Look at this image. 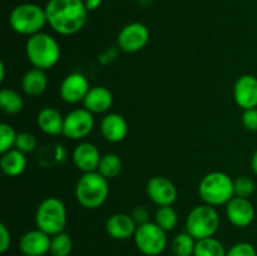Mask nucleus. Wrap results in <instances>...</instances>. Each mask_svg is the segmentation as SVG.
Here are the masks:
<instances>
[{"instance_id":"nucleus-1","label":"nucleus","mask_w":257,"mask_h":256,"mask_svg":"<svg viewBox=\"0 0 257 256\" xmlns=\"http://www.w3.org/2000/svg\"><path fill=\"white\" fill-rule=\"evenodd\" d=\"M47 22L60 35H73L83 29L88 10L84 0H48Z\"/></svg>"},{"instance_id":"nucleus-2","label":"nucleus","mask_w":257,"mask_h":256,"mask_svg":"<svg viewBox=\"0 0 257 256\" xmlns=\"http://www.w3.org/2000/svg\"><path fill=\"white\" fill-rule=\"evenodd\" d=\"M25 54L34 68L42 70L52 69L60 59V45L55 38L48 33H38L28 38Z\"/></svg>"},{"instance_id":"nucleus-3","label":"nucleus","mask_w":257,"mask_h":256,"mask_svg":"<svg viewBox=\"0 0 257 256\" xmlns=\"http://www.w3.org/2000/svg\"><path fill=\"white\" fill-rule=\"evenodd\" d=\"M74 195L80 206L88 210H94L107 201L109 183L98 171L83 173L75 185Z\"/></svg>"},{"instance_id":"nucleus-4","label":"nucleus","mask_w":257,"mask_h":256,"mask_svg":"<svg viewBox=\"0 0 257 256\" xmlns=\"http://www.w3.org/2000/svg\"><path fill=\"white\" fill-rule=\"evenodd\" d=\"M198 195L207 205H227L231 198L235 197L233 180L225 172L213 171L203 176L198 185Z\"/></svg>"},{"instance_id":"nucleus-5","label":"nucleus","mask_w":257,"mask_h":256,"mask_svg":"<svg viewBox=\"0 0 257 256\" xmlns=\"http://www.w3.org/2000/svg\"><path fill=\"white\" fill-rule=\"evenodd\" d=\"M48 24L45 9L34 3H23L17 5L9 15V25L20 35H32L42 32Z\"/></svg>"},{"instance_id":"nucleus-6","label":"nucleus","mask_w":257,"mask_h":256,"mask_svg":"<svg viewBox=\"0 0 257 256\" xmlns=\"http://www.w3.org/2000/svg\"><path fill=\"white\" fill-rule=\"evenodd\" d=\"M35 225L49 236L63 232L67 226V207L64 202L58 197L44 198L35 212Z\"/></svg>"},{"instance_id":"nucleus-7","label":"nucleus","mask_w":257,"mask_h":256,"mask_svg":"<svg viewBox=\"0 0 257 256\" xmlns=\"http://www.w3.org/2000/svg\"><path fill=\"white\" fill-rule=\"evenodd\" d=\"M220 227V216L213 206L200 205L190 211L186 218V232L195 240L213 237Z\"/></svg>"},{"instance_id":"nucleus-8","label":"nucleus","mask_w":257,"mask_h":256,"mask_svg":"<svg viewBox=\"0 0 257 256\" xmlns=\"http://www.w3.org/2000/svg\"><path fill=\"white\" fill-rule=\"evenodd\" d=\"M133 238L138 250L146 256L161 255L167 246V232L151 221L138 225Z\"/></svg>"},{"instance_id":"nucleus-9","label":"nucleus","mask_w":257,"mask_h":256,"mask_svg":"<svg viewBox=\"0 0 257 256\" xmlns=\"http://www.w3.org/2000/svg\"><path fill=\"white\" fill-rule=\"evenodd\" d=\"M94 127L93 113L85 108H77L64 117L63 136L69 140L79 141L90 135Z\"/></svg>"},{"instance_id":"nucleus-10","label":"nucleus","mask_w":257,"mask_h":256,"mask_svg":"<svg viewBox=\"0 0 257 256\" xmlns=\"http://www.w3.org/2000/svg\"><path fill=\"white\" fill-rule=\"evenodd\" d=\"M150 42V30L142 23H130L122 28L117 37L118 47L125 53H137Z\"/></svg>"},{"instance_id":"nucleus-11","label":"nucleus","mask_w":257,"mask_h":256,"mask_svg":"<svg viewBox=\"0 0 257 256\" xmlns=\"http://www.w3.org/2000/svg\"><path fill=\"white\" fill-rule=\"evenodd\" d=\"M146 192L153 203L161 206H172L177 200V188L170 178L165 176H155L146 186Z\"/></svg>"},{"instance_id":"nucleus-12","label":"nucleus","mask_w":257,"mask_h":256,"mask_svg":"<svg viewBox=\"0 0 257 256\" xmlns=\"http://www.w3.org/2000/svg\"><path fill=\"white\" fill-rule=\"evenodd\" d=\"M89 82L82 73H70L63 79L60 84L59 93L62 99L69 104H77L84 100L85 95L89 92Z\"/></svg>"},{"instance_id":"nucleus-13","label":"nucleus","mask_w":257,"mask_h":256,"mask_svg":"<svg viewBox=\"0 0 257 256\" xmlns=\"http://www.w3.org/2000/svg\"><path fill=\"white\" fill-rule=\"evenodd\" d=\"M255 206L248 198L235 196L226 205V217L236 227H247L255 218Z\"/></svg>"},{"instance_id":"nucleus-14","label":"nucleus","mask_w":257,"mask_h":256,"mask_svg":"<svg viewBox=\"0 0 257 256\" xmlns=\"http://www.w3.org/2000/svg\"><path fill=\"white\" fill-rule=\"evenodd\" d=\"M233 99L241 109L257 108V78L252 74H243L233 85Z\"/></svg>"},{"instance_id":"nucleus-15","label":"nucleus","mask_w":257,"mask_h":256,"mask_svg":"<svg viewBox=\"0 0 257 256\" xmlns=\"http://www.w3.org/2000/svg\"><path fill=\"white\" fill-rule=\"evenodd\" d=\"M52 236L35 228L27 231L19 240V250L24 256H44L50 250Z\"/></svg>"},{"instance_id":"nucleus-16","label":"nucleus","mask_w":257,"mask_h":256,"mask_svg":"<svg viewBox=\"0 0 257 256\" xmlns=\"http://www.w3.org/2000/svg\"><path fill=\"white\" fill-rule=\"evenodd\" d=\"M73 163L83 173L94 172L98 170L102 158L97 146L90 142H82L73 151Z\"/></svg>"},{"instance_id":"nucleus-17","label":"nucleus","mask_w":257,"mask_h":256,"mask_svg":"<svg viewBox=\"0 0 257 256\" xmlns=\"http://www.w3.org/2000/svg\"><path fill=\"white\" fill-rule=\"evenodd\" d=\"M137 226L132 216L122 212L109 216L105 221V231L114 240H127L133 237Z\"/></svg>"},{"instance_id":"nucleus-18","label":"nucleus","mask_w":257,"mask_h":256,"mask_svg":"<svg viewBox=\"0 0 257 256\" xmlns=\"http://www.w3.org/2000/svg\"><path fill=\"white\" fill-rule=\"evenodd\" d=\"M100 133L108 142H122L128 135L127 120L119 113H108L100 122Z\"/></svg>"},{"instance_id":"nucleus-19","label":"nucleus","mask_w":257,"mask_h":256,"mask_svg":"<svg viewBox=\"0 0 257 256\" xmlns=\"http://www.w3.org/2000/svg\"><path fill=\"white\" fill-rule=\"evenodd\" d=\"M113 93L103 85H95L90 87L89 92L85 95L83 100V105L85 109L94 113H105L110 109L113 105Z\"/></svg>"},{"instance_id":"nucleus-20","label":"nucleus","mask_w":257,"mask_h":256,"mask_svg":"<svg viewBox=\"0 0 257 256\" xmlns=\"http://www.w3.org/2000/svg\"><path fill=\"white\" fill-rule=\"evenodd\" d=\"M37 124L42 132L48 136L63 135L64 117L53 107H44L37 115Z\"/></svg>"},{"instance_id":"nucleus-21","label":"nucleus","mask_w":257,"mask_h":256,"mask_svg":"<svg viewBox=\"0 0 257 256\" xmlns=\"http://www.w3.org/2000/svg\"><path fill=\"white\" fill-rule=\"evenodd\" d=\"M0 168L3 173L8 177H18L22 175L27 168V157L25 153L20 152L17 148L2 153L0 158Z\"/></svg>"},{"instance_id":"nucleus-22","label":"nucleus","mask_w":257,"mask_h":256,"mask_svg":"<svg viewBox=\"0 0 257 256\" xmlns=\"http://www.w3.org/2000/svg\"><path fill=\"white\" fill-rule=\"evenodd\" d=\"M48 87V78L45 70L33 68L28 70L22 79L23 92L29 97H39Z\"/></svg>"},{"instance_id":"nucleus-23","label":"nucleus","mask_w":257,"mask_h":256,"mask_svg":"<svg viewBox=\"0 0 257 256\" xmlns=\"http://www.w3.org/2000/svg\"><path fill=\"white\" fill-rule=\"evenodd\" d=\"M24 107V99L17 90L3 88L0 90V108L7 114H18Z\"/></svg>"},{"instance_id":"nucleus-24","label":"nucleus","mask_w":257,"mask_h":256,"mask_svg":"<svg viewBox=\"0 0 257 256\" xmlns=\"http://www.w3.org/2000/svg\"><path fill=\"white\" fill-rule=\"evenodd\" d=\"M226 248L220 240L215 237L196 241L193 256H226Z\"/></svg>"},{"instance_id":"nucleus-25","label":"nucleus","mask_w":257,"mask_h":256,"mask_svg":"<svg viewBox=\"0 0 257 256\" xmlns=\"http://www.w3.org/2000/svg\"><path fill=\"white\" fill-rule=\"evenodd\" d=\"M122 167L123 163L119 156L115 155V153H107L100 158L97 171L107 180H112L119 175Z\"/></svg>"},{"instance_id":"nucleus-26","label":"nucleus","mask_w":257,"mask_h":256,"mask_svg":"<svg viewBox=\"0 0 257 256\" xmlns=\"http://www.w3.org/2000/svg\"><path fill=\"white\" fill-rule=\"evenodd\" d=\"M196 241L188 232H181L175 236L171 243V250L175 256H193Z\"/></svg>"},{"instance_id":"nucleus-27","label":"nucleus","mask_w":257,"mask_h":256,"mask_svg":"<svg viewBox=\"0 0 257 256\" xmlns=\"http://www.w3.org/2000/svg\"><path fill=\"white\" fill-rule=\"evenodd\" d=\"M155 222L166 232L172 231L178 222L177 212L172 206H161L155 215Z\"/></svg>"},{"instance_id":"nucleus-28","label":"nucleus","mask_w":257,"mask_h":256,"mask_svg":"<svg viewBox=\"0 0 257 256\" xmlns=\"http://www.w3.org/2000/svg\"><path fill=\"white\" fill-rule=\"evenodd\" d=\"M73 248V241L67 232H60L52 236L50 240V255L52 256H69Z\"/></svg>"},{"instance_id":"nucleus-29","label":"nucleus","mask_w":257,"mask_h":256,"mask_svg":"<svg viewBox=\"0 0 257 256\" xmlns=\"http://www.w3.org/2000/svg\"><path fill=\"white\" fill-rule=\"evenodd\" d=\"M233 190H235V196L237 197L250 198L255 193L256 185L252 178L247 176H240L233 180Z\"/></svg>"},{"instance_id":"nucleus-30","label":"nucleus","mask_w":257,"mask_h":256,"mask_svg":"<svg viewBox=\"0 0 257 256\" xmlns=\"http://www.w3.org/2000/svg\"><path fill=\"white\" fill-rule=\"evenodd\" d=\"M17 136L18 133L12 125L8 123H2L0 124V152L4 153L14 148Z\"/></svg>"},{"instance_id":"nucleus-31","label":"nucleus","mask_w":257,"mask_h":256,"mask_svg":"<svg viewBox=\"0 0 257 256\" xmlns=\"http://www.w3.org/2000/svg\"><path fill=\"white\" fill-rule=\"evenodd\" d=\"M38 145V141L37 137L34 135L29 132H22V133H18L17 136V140H15V145L14 148H17L18 151L23 153H30L37 148Z\"/></svg>"},{"instance_id":"nucleus-32","label":"nucleus","mask_w":257,"mask_h":256,"mask_svg":"<svg viewBox=\"0 0 257 256\" xmlns=\"http://www.w3.org/2000/svg\"><path fill=\"white\" fill-rule=\"evenodd\" d=\"M226 256H257V252L252 243L241 241L231 246L226 252Z\"/></svg>"},{"instance_id":"nucleus-33","label":"nucleus","mask_w":257,"mask_h":256,"mask_svg":"<svg viewBox=\"0 0 257 256\" xmlns=\"http://www.w3.org/2000/svg\"><path fill=\"white\" fill-rule=\"evenodd\" d=\"M242 124L243 127L251 132H257V108L243 110L242 113Z\"/></svg>"},{"instance_id":"nucleus-34","label":"nucleus","mask_w":257,"mask_h":256,"mask_svg":"<svg viewBox=\"0 0 257 256\" xmlns=\"http://www.w3.org/2000/svg\"><path fill=\"white\" fill-rule=\"evenodd\" d=\"M12 245V235L5 223H0V252L4 253Z\"/></svg>"},{"instance_id":"nucleus-35","label":"nucleus","mask_w":257,"mask_h":256,"mask_svg":"<svg viewBox=\"0 0 257 256\" xmlns=\"http://www.w3.org/2000/svg\"><path fill=\"white\" fill-rule=\"evenodd\" d=\"M131 216H132V218L135 220V222L137 223V225H143V223L150 222V212H148L147 208L143 207V206H137V207L132 211Z\"/></svg>"},{"instance_id":"nucleus-36","label":"nucleus","mask_w":257,"mask_h":256,"mask_svg":"<svg viewBox=\"0 0 257 256\" xmlns=\"http://www.w3.org/2000/svg\"><path fill=\"white\" fill-rule=\"evenodd\" d=\"M102 4V0H85V7L88 12H94Z\"/></svg>"},{"instance_id":"nucleus-37","label":"nucleus","mask_w":257,"mask_h":256,"mask_svg":"<svg viewBox=\"0 0 257 256\" xmlns=\"http://www.w3.org/2000/svg\"><path fill=\"white\" fill-rule=\"evenodd\" d=\"M251 168H252L253 173L257 176V150L253 153L252 158H251Z\"/></svg>"}]
</instances>
